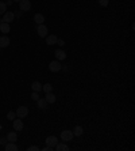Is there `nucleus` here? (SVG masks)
Returning a JSON list of instances; mask_svg holds the SVG:
<instances>
[{"label": "nucleus", "mask_w": 135, "mask_h": 151, "mask_svg": "<svg viewBox=\"0 0 135 151\" xmlns=\"http://www.w3.org/2000/svg\"><path fill=\"white\" fill-rule=\"evenodd\" d=\"M49 70H50L51 72H58L62 70V64L61 61H58V60H55V61H51L50 64H49Z\"/></svg>", "instance_id": "nucleus-1"}, {"label": "nucleus", "mask_w": 135, "mask_h": 151, "mask_svg": "<svg viewBox=\"0 0 135 151\" xmlns=\"http://www.w3.org/2000/svg\"><path fill=\"white\" fill-rule=\"evenodd\" d=\"M19 8H20V11H30V8H31V1L30 0H20L19 1Z\"/></svg>", "instance_id": "nucleus-2"}, {"label": "nucleus", "mask_w": 135, "mask_h": 151, "mask_svg": "<svg viewBox=\"0 0 135 151\" xmlns=\"http://www.w3.org/2000/svg\"><path fill=\"white\" fill-rule=\"evenodd\" d=\"M16 117H19V119H24L27 114H28V109L26 106H19L16 109Z\"/></svg>", "instance_id": "nucleus-3"}, {"label": "nucleus", "mask_w": 135, "mask_h": 151, "mask_svg": "<svg viewBox=\"0 0 135 151\" xmlns=\"http://www.w3.org/2000/svg\"><path fill=\"white\" fill-rule=\"evenodd\" d=\"M12 121H14V123H12L14 131H16V132L19 131V132H20L22 129H23V127H24V125H23V121H22V120H20L19 117H18V119H14Z\"/></svg>", "instance_id": "nucleus-4"}, {"label": "nucleus", "mask_w": 135, "mask_h": 151, "mask_svg": "<svg viewBox=\"0 0 135 151\" xmlns=\"http://www.w3.org/2000/svg\"><path fill=\"white\" fill-rule=\"evenodd\" d=\"M45 143H46L47 147H50L54 150V147H55V144L58 143V139L55 138V136H47L46 140H45Z\"/></svg>", "instance_id": "nucleus-5"}, {"label": "nucleus", "mask_w": 135, "mask_h": 151, "mask_svg": "<svg viewBox=\"0 0 135 151\" xmlns=\"http://www.w3.org/2000/svg\"><path fill=\"white\" fill-rule=\"evenodd\" d=\"M37 33H38L39 37H42V38H45V37L47 36V33H49V29L45 26V25H38V27H37Z\"/></svg>", "instance_id": "nucleus-6"}, {"label": "nucleus", "mask_w": 135, "mask_h": 151, "mask_svg": "<svg viewBox=\"0 0 135 151\" xmlns=\"http://www.w3.org/2000/svg\"><path fill=\"white\" fill-rule=\"evenodd\" d=\"M14 19H15V15H14V12L6 11V12L3 14V22H6V23H11V22H14Z\"/></svg>", "instance_id": "nucleus-7"}, {"label": "nucleus", "mask_w": 135, "mask_h": 151, "mask_svg": "<svg viewBox=\"0 0 135 151\" xmlns=\"http://www.w3.org/2000/svg\"><path fill=\"white\" fill-rule=\"evenodd\" d=\"M61 138L64 142H70V140L73 139V132L69 131V129H65V131L61 132Z\"/></svg>", "instance_id": "nucleus-8"}, {"label": "nucleus", "mask_w": 135, "mask_h": 151, "mask_svg": "<svg viewBox=\"0 0 135 151\" xmlns=\"http://www.w3.org/2000/svg\"><path fill=\"white\" fill-rule=\"evenodd\" d=\"M47 105H49V103L46 102L45 98H39V100L37 101V106H38V109H41V110H46Z\"/></svg>", "instance_id": "nucleus-9"}, {"label": "nucleus", "mask_w": 135, "mask_h": 151, "mask_svg": "<svg viewBox=\"0 0 135 151\" xmlns=\"http://www.w3.org/2000/svg\"><path fill=\"white\" fill-rule=\"evenodd\" d=\"M45 38H46V44L50 45V46H51V45H55V44H57V40H58V37L54 36V34H51V36H46Z\"/></svg>", "instance_id": "nucleus-10"}, {"label": "nucleus", "mask_w": 135, "mask_h": 151, "mask_svg": "<svg viewBox=\"0 0 135 151\" xmlns=\"http://www.w3.org/2000/svg\"><path fill=\"white\" fill-rule=\"evenodd\" d=\"M10 44H11V41H10V38L7 36L0 37V48H7Z\"/></svg>", "instance_id": "nucleus-11"}, {"label": "nucleus", "mask_w": 135, "mask_h": 151, "mask_svg": "<svg viewBox=\"0 0 135 151\" xmlns=\"http://www.w3.org/2000/svg\"><path fill=\"white\" fill-rule=\"evenodd\" d=\"M54 55H55V57H57L58 61H61V60H65L66 59V53L62 49H57V51L54 52Z\"/></svg>", "instance_id": "nucleus-12"}, {"label": "nucleus", "mask_w": 135, "mask_h": 151, "mask_svg": "<svg viewBox=\"0 0 135 151\" xmlns=\"http://www.w3.org/2000/svg\"><path fill=\"white\" fill-rule=\"evenodd\" d=\"M10 30H11V26H10V23L1 22V25H0V32L3 33V34H7V33H10Z\"/></svg>", "instance_id": "nucleus-13"}, {"label": "nucleus", "mask_w": 135, "mask_h": 151, "mask_svg": "<svg viewBox=\"0 0 135 151\" xmlns=\"http://www.w3.org/2000/svg\"><path fill=\"white\" fill-rule=\"evenodd\" d=\"M7 142H14L15 143L16 139H18V133H16V131H12V132H8V135H7Z\"/></svg>", "instance_id": "nucleus-14"}, {"label": "nucleus", "mask_w": 135, "mask_h": 151, "mask_svg": "<svg viewBox=\"0 0 135 151\" xmlns=\"http://www.w3.org/2000/svg\"><path fill=\"white\" fill-rule=\"evenodd\" d=\"M6 151H18L19 148H18V146H16L14 142H8L7 144H6Z\"/></svg>", "instance_id": "nucleus-15"}, {"label": "nucleus", "mask_w": 135, "mask_h": 151, "mask_svg": "<svg viewBox=\"0 0 135 151\" xmlns=\"http://www.w3.org/2000/svg\"><path fill=\"white\" fill-rule=\"evenodd\" d=\"M45 100H46L47 103H54L55 100H57V97L54 96L53 93H46V97H45Z\"/></svg>", "instance_id": "nucleus-16"}, {"label": "nucleus", "mask_w": 135, "mask_h": 151, "mask_svg": "<svg viewBox=\"0 0 135 151\" xmlns=\"http://www.w3.org/2000/svg\"><path fill=\"white\" fill-rule=\"evenodd\" d=\"M34 22L37 25H42L43 22H45V16H43L42 14H35L34 15Z\"/></svg>", "instance_id": "nucleus-17"}, {"label": "nucleus", "mask_w": 135, "mask_h": 151, "mask_svg": "<svg viewBox=\"0 0 135 151\" xmlns=\"http://www.w3.org/2000/svg\"><path fill=\"white\" fill-rule=\"evenodd\" d=\"M72 132H73V136H81L82 133H84V129H82V127H81V125H76V127H74V129Z\"/></svg>", "instance_id": "nucleus-18"}, {"label": "nucleus", "mask_w": 135, "mask_h": 151, "mask_svg": "<svg viewBox=\"0 0 135 151\" xmlns=\"http://www.w3.org/2000/svg\"><path fill=\"white\" fill-rule=\"evenodd\" d=\"M54 150H57V151H69V147H68L66 144L60 143V142H58V143L55 144V147H54Z\"/></svg>", "instance_id": "nucleus-19"}, {"label": "nucleus", "mask_w": 135, "mask_h": 151, "mask_svg": "<svg viewBox=\"0 0 135 151\" xmlns=\"http://www.w3.org/2000/svg\"><path fill=\"white\" fill-rule=\"evenodd\" d=\"M31 88H33V91L39 93L42 90V84L39 83V82H33V83H31Z\"/></svg>", "instance_id": "nucleus-20"}, {"label": "nucleus", "mask_w": 135, "mask_h": 151, "mask_svg": "<svg viewBox=\"0 0 135 151\" xmlns=\"http://www.w3.org/2000/svg\"><path fill=\"white\" fill-rule=\"evenodd\" d=\"M42 90L45 93H51L53 91V86H51L50 83H45V84H42Z\"/></svg>", "instance_id": "nucleus-21"}, {"label": "nucleus", "mask_w": 135, "mask_h": 151, "mask_svg": "<svg viewBox=\"0 0 135 151\" xmlns=\"http://www.w3.org/2000/svg\"><path fill=\"white\" fill-rule=\"evenodd\" d=\"M6 10H7V4H6V1H0V15H3L4 12H6Z\"/></svg>", "instance_id": "nucleus-22"}, {"label": "nucleus", "mask_w": 135, "mask_h": 151, "mask_svg": "<svg viewBox=\"0 0 135 151\" xmlns=\"http://www.w3.org/2000/svg\"><path fill=\"white\" fill-rule=\"evenodd\" d=\"M7 119H8V120L16 119V113H15V112H8V113H7Z\"/></svg>", "instance_id": "nucleus-23"}, {"label": "nucleus", "mask_w": 135, "mask_h": 151, "mask_svg": "<svg viewBox=\"0 0 135 151\" xmlns=\"http://www.w3.org/2000/svg\"><path fill=\"white\" fill-rule=\"evenodd\" d=\"M31 100H33V101H35V102H37V101L39 100V96H38V93H37V91H34V93H33V94H31Z\"/></svg>", "instance_id": "nucleus-24"}, {"label": "nucleus", "mask_w": 135, "mask_h": 151, "mask_svg": "<svg viewBox=\"0 0 135 151\" xmlns=\"http://www.w3.org/2000/svg\"><path fill=\"white\" fill-rule=\"evenodd\" d=\"M108 3H109V0H99V4H100L101 7H107Z\"/></svg>", "instance_id": "nucleus-25"}, {"label": "nucleus", "mask_w": 135, "mask_h": 151, "mask_svg": "<svg viewBox=\"0 0 135 151\" xmlns=\"http://www.w3.org/2000/svg\"><path fill=\"white\" fill-rule=\"evenodd\" d=\"M41 148L39 147H37V146H30V147L27 148V151H39Z\"/></svg>", "instance_id": "nucleus-26"}, {"label": "nucleus", "mask_w": 135, "mask_h": 151, "mask_svg": "<svg viewBox=\"0 0 135 151\" xmlns=\"http://www.w3.org/2000/svg\"><path fill=\"white\" fill-rule=\"evenodd\" d=\"M14 15L18 16V18H20V16L23 15V11H16V12H14Z\"/></svg>", "instance_id": "nucleus-27"}, {"label": "nucleus", "mask_w": 135, "mask_h": 151, "mask_svg": "<svg viewBox=\"0 0 135 151\" xmlns=\"http://www.w3.org/2000/svg\"><path fill=\"white\" fill-rule=\"evenodd\" d=\"M57 45H60V46H64V45H65V41H64V40H57Z\"/></svg>", "instance_id": "nucleus-28"}, {"label": "nucleus", "mask_w": 135, "mask_h": 151, "mask_svg": "<svg viewBox=\"0 0 135 151\" xmlns=\"http://www.w3.org/2000/svg\"><path fill=\"white\" fill-rule=\"evenodd\" d=\"M6 142H7V139H4V138H0V146H1V144H4Z\"/></svg>", "instance_id": "nucleus-29"}, {"label": "nucleus", "mask_w": 135, "mask_h": 151, "mask_svg": "<svg viewBox=\"0 0 135 151\" xmlns=\"http://www.w3.org/2000/svg\"><path fill=\"white\" fill-rule=\"evenodd\" d=\"M6 4H7V6H11V4H12V0H6Z\"/></svg>", "instance_id": "nucleus-30"}, {"label": "nucleus", "mask_w": 135, "mask_h": 151, "mask_svg": "<svg viewBox=\"0 0 135 151\" xmlns=\"http://www.w3.org/2000/svg\"><path fill=\"white\" fill-rule=\"evenodd\" d=\"M12 1H15V3H19L20 0H12Z\"/></svg>", "instance_id": "nucleus-31"}, {"label": "nucleus", "mask_w": 135, "mask_h": 151, "mask_svg": "<svg viewBox=\"0 0 135 151\" xmlns=\"http://www.w3.org/2000/svg\"><path fill=\"white\" fill-rule=\"evenodd\" d=\"M1 22H3V19H0V25H1Z\"/></svg>", "instance_id": "nucleus-32"}, {"label": "nucleus", "mask_w": 135, "mask_h": 151, "mask_svg": "<svg viewBox=\"0 0 135 151\" xmlns=\"http://www.w3.org/2000/svg\"><path fill=\"white\" fill-rule=\"evenodd\" d=\"M0 49H1V48H0Z\"/></svg>", "instance_id": "nucleus-33"}]
</instances>
